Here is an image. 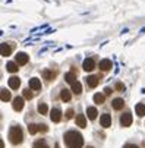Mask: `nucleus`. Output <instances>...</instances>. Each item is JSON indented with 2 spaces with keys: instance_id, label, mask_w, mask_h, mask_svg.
Listing matches in <instances>:
<instances>
[{
  "instance_id": "15",
  "label": "nucleus",
  "mask_w": 145,
  "mask_h": 148,
  "mask_svg": "<svg viewBox=\"0 0 145 148\" xmlns=\"http://www.w3.org/2000/svg\"><path fill=\"white\" fill-rule=\"evenodd\" d=\"M76 125L79 126V128H85L87 126V117L84 114H78L76 116Z\"/></svg>"
},
{
  "instance_id": "5",
  "label": "nucleus",
  "mask_w": 145,
  "mask_h": 148,
  "mask_svg": "<svg viewBox=\"0 0 145 148\" xmlns=\"http://www.w3.org/2000/svg\"><path fill=\"white\" fill-rule=\"evenodd\" d=\"M12 49H13V44H9V43L0 44V54L2 56H9L12 53Z\"/></svg>"
},
{
  "instance_id": "31",
  "label": "nucleus",
  "mask_w": 145,
  "mask_h": 148,
  "mask_svg": "<svg viewBox=\"0 0 145 148\" xmlns=\"http://www.w3.org/2000/svg\"><path fill=\"white\" fill-rule=\"evenodd\" d=\"M116 90H119V91H123V90H125V85H123L122 82H117V84H116Z\"/></svg>"
},
{
  "instance_id": "14",
  "label": "nucleus",
  "mask_w": 145,
  "mask_h": 148,
  "mask_svg": "<svg viewBox=\"0 0 145 148\" xmlns=\"http://www.w3.org/2000/svg\"><path fill=\"white\" fill-rule=\"evenodd\" d=\"M97 116H98V110H97L95 107H88V109H87V117H88V119L95 120Z\"/></svg>"
},
{
  "instance_id": "19",
  "label": "nucleus",
  "mask_w": 145,
  "mask_h": 148,
  "mask_svg": "<svg viewBox=\"0 0 145 148\" xmlns=\"http://www.w3.org/2000/svg\"><path fill=\"white\" fill-rule=\"evenodd\" d=\"M60 98L63 100L65 103L70 101V98H72V94H70V91H69V90H62V92H60Z\"/></svg>"
},
{
  "instance_id": "30",
  "label": "nucleus",
  "mask_w": 145,
  "mask_h": 148,
  "mask_svg": "<svg viewBox=\"0 0 145 148\" xmlns=\"http://www.w3.org/2000/svg\"><path fill=\"white\" fill-rule=\"evenodd\" d=\"M38 132H47V125L40 123V125H38Z\"/></svg>"
},
{
  "instance_id": "25",
  "label": "nucleus",
  "mask_w": 145,
  "mask_h": 148,
  "mask_svg": "<svg viewBox=\"0 0 145 148\" xmlns=\"http://www.w3.org/2000/svg\"><path fill=\"white\" fill-rule=\"evenodd\" d=\"M28 131H29V134H31V135H35V134L38 132V125H35V123L28 125Z\"/></svg>"
},
{
  "instance_id": "17",
  "label": "nucleus",
  "mask_w": 145,
  "mask_h": 148,
  "mask_svg": "<svg viewBox=\"0 0 145 148\" xmlns=\"http://www.w3.org/2000/svg\"><path fill=\"white\" fill-rule=\"evenodd\" d=\"M87 82H88V87H90V88H95V87L98 85L100 79H98L97 76H88V78H87Z\"/></svg>"
},
{
  "instance_id": "21",
  "label": "nucleus",
  "mask_w": 145,
  "mask_h": 148,
  "mask_svg": "<svg viewBox=\"0 0 145 148\" xmlns=\"http://www.w3.org/2000/svg\"><path fill=\"white\" fill-rule=\"evenodd\" d=\"M8 71L10 72V73H16L18 71H19V68H18V65H16V63L15 62H8Z\"/></svg>"
},
{
  "instance_id": "6",
  "label": "nucleus",
  "mask_w": 145,
  "mask_h": 148,
  "mask_svg": "<svg viewBox=\"0 0 145 148\" xmlns=\"http://www.w3.org/2000/svg\"><path fill=\"white\" fill-rule=\"evenodd\" d=\"M100 123H101L103 128H109V126H111V116L107 114V113L101 114V117H100Z\"/></svg>"
},
{
  "instance_id": "7",
  "label": "nucleus",
  "mask_w": 145,
  "mask_h": 148,
  "mask_svg": "<svg viewBox=\"0 0 145 148\" xmlns=\"http://www.w3.org/2000/svg\"><path fill=\"white\" fill-rule=\"evenodd\" d=\"M28 60H29V57H28V54L27 53H18L16 54V65H27L28 63Z\"/></svg>"
},
{
  "instance_id": "26",
  "label": "nucleus",
  "mask_w": 145,
  "mask_h": 148,
  "mask_svg": "<svg viewBox=\"0 0 145 148\" xmlns=\"http://www.w3.org/2000/svg\"><path fill=\"white\" fill-rule=\"evenodd\" d=\"M43 76H44L46 81H51V79L54 78V73H53L51 71H43Z\"/></svg>"
},
{
  "instance_id": "10",
  "label": "nucleus",
  "mask_w": 145,
  "mask_h": 148,
  "mask_svg": "<svg viewBox=\"0 0 145 148\" xmlns=\"http://www.w3.org/2000/svg\"><path fill=\"white\" fill-rule=\"evenodd\" d=\"M100 69H101L103 72L110 71V69H111V60H109V59H103V60L100 62Z\"/></svg>"
},
{
  "instance_id": "34",
  "label": "nucleus",
  "mask_w": 145,
  "mask_h": 148,
  "mask_svg": "<svg viewBox=\"0 0 145 148\" xmlns=\"http://www.w3.org/2000/svg\"><path fill=\"white\" fill-rule=\"evenodd\" d=\"M0 148H5V142L2 141V138H0Z\"/></svg>"
},
{
  "instance_id": "29",
  "label": "nucleus",
  "mask_w": 145,
  "mask_h": 148,
  "mask_svg": "<svg viewBox=\"0 0 145 148\" xmlns=\"http://www.w3.org/2000/svg\"><path fill=\"white\" fill-rule=\"evenodd\" d=\"M73 116H75L73 109H68V110H66V119H72Z\"/></svg>"
},
{
  "instance_id": "36",
  "label": "nucleus",
  "mask_w": 145,
  "mask_h": 148,
  "mask_svg": "<svg viewBox=\"0 0 145 148\" xmlns=\"http://www.w3.org/2000/svg\"><path fill=\"white\" fill-rule=\"evenodd\" d=\"M87 148H94V147H87Z\"/></svg>"
},
{
  "instance_id": "12",
  "label": "nucleus",
  "mask_w": 145,
  "mask_h": 148,
  "mask_svg": "<svg viewBox=\"0 0 145 148\" xmlns=\"http://www.w3.org/2000/svg\"><path fill=\"white\" fill-rule=\"evenodd\" d=\"M29 88L34 90V91H40V90H41V82H40V79H37V78L29 79Z\"/></svg>"
},
{
  "instance_id": "3",
  "label": "nucleus",
  "mask_w": 145,
  "mask_h": 148,
  "mask_svg": "<svg viewBox=\"0 0 145 148\" xmlns=\"http://www.w3.org/2000/svg\"><path fill=\"white\" fill-rule=\"evenodd\" d=\"M132 114H131V112H126V113H123L122 116H120V125L122 126H125V128H128V126H131L132 125Z\"/></svg>"
},
{
  "instance_id": "1",
  "label": "nucleus",
  "mask_w": 145,
  "mask_h": 148,
  "mask_svg": "<svg viewBox=\"0 0 145 148\" xmlns=\"http://www.w3.org/2000/svg\"><path fill=\"white\" fill-rule=\"evenodd\" d=\"M65 144L68 148H82L84 145V138L76 131H69L65 134Z\"/></svg>"
},
{
  "instance_id": "4",
  "label": "nucleus",
  "mask_w": 145,
  "mask_h": 148,
  "mask_svg": "<svg viewBox=\"0 0 145 148\" xmlns=\"http://www.w3.org/2000/svg\"><path fill=\"white\" fill-rule=\"evenodd\" d=\"M24 104H25V100H24L22 97H15V98H13V103H12L13 109H15L16 112L22 110V109H24Z\"/></svg>"
},
{
  "instance_id": "9",
  "label": "nucleus",
  "mask_w": 145,
  "mask_h": 148,
  "mask_svg": "<svg viewBox=\"0 0 145 148\" xmlns=\"http://www.w3.org/2000/svg\"><path fill=\"white\" fill-rule=\"evenodd\" d=\"M50 119L54 122V123H57V122H60V119H62V110L60 109H53L51 112H50Z\"/></svg>"
},
{
  "instance_id": "24",
  "label": "nucleus",
  "mask_w": 145,
  "mask_h": 148,
  "mask_svg": "<svg viewBox=\"0 0 145 148\" xmlns=\"http://www.w3.org/2000/svg\"><path fill=\"white\" fill-rule=\"evenodd\" d=\"M104 100H106V97H104V94H94V103H97V104H103L104 103Z\"/></svg>"
},
{
  "instance_id": "28",
  "label": "nucleus",
  "mask_w": 145,
  "mask_h": 148,
  "mask_svg": "<svg viewBox=\"0 0 145 148\" xmlns=\"http://www.w3.org/2000/svg\"><path fill=\"white\" fill-rule=\"evenodd\" d=\"M34 97V92L31 91V90H24V98H27V100H31Z\"/></svg>"
},
{
  "instance_id": "33",
  "label": "nucleus",
  "mask_w": 145,
  "mask_h": 148,
  "mask_svg": "<svg viewBox=\"0 0 145 148\" xmlns=\"http://www.w3.org/2000/svg\"><path fill=\"white\" fill-rule=\"evenodd\" d=\"M111 92H113V91H111V88H106V90H104V95H110Z\"/></svg>"
},
{
  "instance_id": "18",
  "label": "nucleus",
  "mask_w": 145,
  "mask_h": 148,
  "mask_svg": "<svg viewBox=\"0 0 145 148\" xmlns=\"http://www.w3.org/2000/svg\"><path fill=\"white\" fill-rule=\"evenodd\" d=\"M135 112H136V114H138L139 117L145 116V104H142V103H138V104L135 106Z\"/></svg>"
},
{
  "instance_id": "13",
  "label": "nucleus",
  "mask_w": 145,
  "mask_h": 148,
  "mask_svg": "<svg viewBox=\"0 0 145 148\" xmlns=\"http://www.w3.org/2000/svg\"><path fill=\"white\" fill-rule=\"evenodd\" d=\"M111 106H113L114 110H122L123 107H125V101H123V98H114Z\"/></svg>"
},
{
  "instance_id": "2",
  "label": "nucleus",
  "mask_w": 145,
  "mask_h": 148,
  "mask_svg": "<svg viewBox=\"0 0 145 148\" xmlns=\"http://www.w3.org/2000/svg\"><path fill=\"white\" fill-rule=\"evenodd\" d=\"M9 141L13 145H19L21 142L24 141V132L19 126H12L10 131H9Z\"/></svg>"
},
{
  "instance_id": "20",
  "label": "nucleus",
  "mask_w": 145,
  "mask_h": 148,
  "mask_svg": "<svg viewBox=\"0 0 145 148\" xmlns=\"http://www.w3.org/2000/svg\"><path fill=\"white\" fill-rule=\"evenodd\" d=\"M0 100L9 101V100H10V91L6 90V88H2V90H0Z\"/></svg>"
},
{
  "instance_id": "27",
  "label": "nucleus",
  "mask_w": 145,
  "mask_h": 148,
  "mask_svg": "<svg viewBox=\"0 0 145 148\" xmlns=\"http://www.w3.org/2000/svg\"><path fill=\"white\" fill-rule=\"evenodd\" d=\"M65 79H66V82H69V84H72V82H75V81H76L75 75H73V73H70V72H68V73L65 75Z\"/></svg>"
},
{
  "instance_id": "11",
  "label": "nucleus",
  "mask_w": 145,
  "mask_h": 148,
  "mask_svg": "<svg viewBox=\"0 0 145 148\" xmlns=\"http://www.w3.org/2000/svg\"><path fill=\"white\" fill-rule=\"evenodd\" d=\"M8 84H9V87H10L12 90H18L19 85H21V79H19L18 76H12V78L8 81Z\"/></svg>"
},
{
  "instance_id": "22",
  "label": "nucleus",
  "mask_w": 145,
  "mask_h": 148,
  "mask_svg": "<svg viewBox=\"0 0 145 148\" xmlns=\"http://www.w3.org/2000/svg\"><path fill=\"white\" fill-rule=\"evenodd\" d=\"M32 148H49V144H47L44 139H38V141L34 142Z\"/></svg>"
},
{
  "instance_id": "35",
  "label": "nucleus",
  "mask_w": 145,
  "mask_h": 148,
  "mask_svg": "<svg viewBox=\"0 0 145 148\" xmlns=\"http://www.w3.org/2000/svg\"><path fill=\"white\" fill-rule=\"evenodd\" d=\"M54 148H60V147H59V144H56V145H54Z\"/></svg>"
},
{
  "instance_id": "16",
  "label": "nucleus",
  "mask_w": 145,
  "mask_h": 148,
  "mask_svg": "<svg viewBox=\"0 0 145 148\" xmlns=\"http://www.w3.org/2000/svg\"><path fill=\"white\" fill-rule=\"evenodd\" d=\"M70 87H72V91H73L75 94H81V92H82V84H81L79 81L72 82V84H70Z\"/></svg>"
},
{
  "instance_id": "23",
  "label": "nucleus",
  "mask_w": 145,
  "mask_h": 148,
  "mask_svg": "<svg viewBox=\"0 0 145 148\" xmlns=\"http://www.w3.org/2000/svg\"><path fill=\"white\" fill-rule=\"evenodd\" d=\"M38 112H40L41 114L47 116V113H49V107H47V104H46V103H41V104H38Z\"/></svg>"
},
{
  "instance_id": "8",
  "label": "nucleus",
  "mask_w": 145,
  "mask_h": 148,
  "mask_svg": "<svg viewBox=\"0 0 145 148\" xmlns=\"http://www.w3.org/2000/svg\"><path fill=\"white\" fill-rule=\"evenodd\" d=\"M82 68H84V71H87V72L94 71V68H95V62H94V59H85V60H84V65H82Z\"/></svg>"
},
{
  "instance_id": "32",
  "label": "nucleus",
  "mask_w": 145,
  "mask_h": 148,
  "mask_svg": "<svg viewBox=\"0 0 145 148\" xmlns=\"http://www.w3.org/2000/svg\"><path fill=\"white\" fill-rule=\"evenodd\" d=\"M123 148H139V147H138V145H135V144H126Z\"/></svg>"
}]
</instances>
